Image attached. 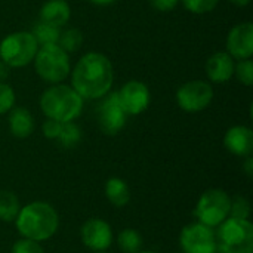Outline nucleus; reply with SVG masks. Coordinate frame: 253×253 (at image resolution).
Segmentation results:
<instances>
[{
	"instance_id": "1",
	"label": "nucleus",
	"mask_w": 253,
	"mask_h": 253,
	"mask_svg": "<svg viewBox=\"0 0 253 253\" xmlns=\"http://www.w3.org/2000/svg\"><path fill=\"white\" fill-rule=\"evenodd\" d=\"M111 61L99 52H87L71 70V87L83 99H101L113 86Z\"/></svg>"
},
{
	"instance_id": "2",
	"label": "nucleus",
	"mask_w": 253,
	"mask_h": 253,
	"mask_svg": "<svg viewBox=\"0 0 253 253\" xmlns=\"http://www.w3.org/2000/svg\"><path fill=\"white\" fill-rule=\"evenodd\" d=\"M15 225L21 237L40 243L55 236L59 227V216L52 205L31 202L19 209Z\"/></svg>"
},
{
	"instance_id": "3",
	"label": "nucleus",
	"mask_w": 253,
	"mask_h": 253,
	"mask_svg": "<svg viewBox=\"0 0 253 253\" xmlns=\"http://www.w3.org/2000/svg\"><path fill=\"white\" fill-rule=\"evenodd\" d=\"M84 99L68 84H52L40 96V108L47 119L74 122L83 111Z\"/></svg>"
},
{
	"instance_id": "4",
	"label": "nucleus",
	"mask_w": 253,
	"mask_h": 253,
	"mask_svg": "<svg viewBox=\"0 0 253 253\" xmlns=\"http://www.w3.org/2000/svg\"><path fill=\"white\" fill-rule=\"evenodd\" d=\"M33 62L37 76L50 84L62 83L71 73L70 53L59 44L40 46Z\"/></svg>"
},
{
	"instance_id": "5",
	"label": "nucleus",
	"mask_w": 253,
	"mask_h": 253,
	"mask_svg": "<svg viewBox=\"0 0 253 253\" xmlns=\"http://www.w3.org/2000/svg\"><path fill=\"white\" fill-rule=\"evenodd\" d=\"M215 233L219 253H253V225L249 219L228 216Z\"/></svg>"
},
{
	"instance_id": "6",
	"label": "nucleus",
	"mask_w": 253,
	"mask_h": 253,
	"mask_svg": "<svg viewBox=\"0 0 253 253\" xmlns=\"http://www.w3.org/2000/svg\"><path fill=\"white\" fill-rule=\"evenodd\" d=\"M39 47L31 31L10 33L0 42V59L10 68H22L33 62Z\"/></svg>"
},
{
	"instance_id": "7",
	"label": "nucleus",
	"mask_w": 253,
	"mask_h": 253,
	"mask_svg": "<svg viewBox=\"0 0 253 253\" xmlns=\"http://www.w3.org/2000/svg\"><path fill=\"white\" fill-rule=\"evenodd\" d=\"M230 208L231 197L224 190L212 188L200 196L194 209V216L197 218V222L215 228L230 216Z\"/></svg>"
},
{
	"instance_id": "8",
	"label": "nucleus",
	"mask_w": 253,
	"mask_h": 253,
	"mask_svg": "<svg viewBox=\"0 0 253 253\" xmlns=\"http://www.w3.org/2000/svg\"><path fill=\"white\" fill-rule=\"evenodd\" d=\"M213 101V87L205 80H191L176 90V104L187 113L206 110Z\"/></svg>"
},
{
	"instance_id": "9",
	"label": "nucleus",
	"mask_w": 253,
	"mask_h": 253,
	"mask_svg": "<svg viewBox=\"0 0 253 253\" xmlns=\"http://www.w3.org/2000/svg\"><path fill=\"white\" fill-rule=\"evenodd\" d=\"M101 99L102 101L96 108L99 127L105 135H117L125 127L127 120V114L122 105L119 92H108Z\"/></svg>"
},
{
	"instance_id": "10",
	"label": "nucleus",
	"mask_w": 253,
	"mask_h": 253,
	"mask_svg": "<svg viewBox=\"0 0 253 253\" xmlns=\"http://www.w3.org/2000/svg\"><path fill=\"white\" fill-rule=\"evenodd\" d=\"M179 245L184 253H218L215 230L200 222L182 228Z\"/></svg>"
},
{
	"instance_id": "11",
	"label": "nucleus",
	"mask_w": 253,
	"mask_h": 253,
	"mask_svg": "<svg viewBox=\"0 0 253 253\" xmlns=\"http://www.w3.org/2000/svg\"><path fill=\"white\" fill-rule=\"evenodd\" d=\"M80 237L87 249L93 252H104L113 243V230L107 221L92 218L83 224L80 230Z\"/></svg>"
},
{
	"instance_id": "12",
	"label": "nucleus",
	"mask_w": 253,
	"mask_h": 253,
	"mask_svg": "<svg viewBox=\"0 0 253 253\" xmlns=\"http://www.w3.org/2000/svg\"><path fill=\"white\" fill-rule=\"evenodd\" d=\"M122 105L127 116H138L144 113L151 101L150 89L139 80H129L119 90Z\"/></svg>"
},
{
	"instance_id": "13",
	"label": "nucleus",
	"mask_w": 253,
	"mask_h": 253,
	"mask_svg": "<svg viewBox=\"0 0 253 253\" xmlns=\"http://www.w3.org/2000/svg\"><path fill=\"white\" fill-rule=\"evenodd\" d=\"M227 52L237 61L251 59L253 55V24L246 21L234 25L227 36Z\"/></svg>"
},
{
	"instance_id": "14",
	"label": "nucleus",
	"mask_w": 253,
	"mask_h": 253,
	"mask_svg": "<svg viewBox=\"0 0 253 253\" xmlns=\"http://www.w3.org/2000/svg\"><path fill=\"white\" fill-rule=\"evenodd\" d=\"M224 145L225 148L239 157H248L252 156L253 151V132L248 126H233L225 132L224 136Z\"/></svg>"
},
{
	"instance_id": "15",
	"label": "nucleus",
	"mask_w": 253,
	"mask_h": 253,
	"mask_svg": "<svg viewBox=\"0 0 253 253\" xmlns=\"http://www.w3.org/2000/svg\"><path fill=\"white\" fill-rule=\"evenodd\" d=\"M236 61L228 52H216L209 56L206 61V74L208 79L213 83H225L234 76Z\"/></svg>"
},
{
	"instance_id": "16",
	"label": "nucleus",
	"mask_w": 253,
	"mask_h": 253,
	"mask_svg": "<svg viewBox=\"0 0 253 253\" xmlns=\"http://www.w3.org/2000/svg\"><path fill=\"white\" fill-rule=\"evenodd\" d=\"M9 130L15 138H28L34 132L33 114L24 107H13L9 111Z\"/></svg>"
},
{
	"instance_id": "17",
	"label": "nucleus",
	"mask_w": 253,
	"mask_h": 253,
	"mask_svg": "<svg viewBox=\"0 0 253 253\" xmlns=\"http://www.w3.org/2000/svg\"><path fill=\"white\" fill-rule=\"evenodd\" d=\"M71 18V7L65 0H49L40 9V21L64 27Z\"/></svg>"
},
{
	"instance_id": "18",
	"label": "nucleus",
	"mask_w": 253,
	"mask_h": 253,
	"mask_svg": "<svg viewBox=\"0 0 253 253\" xmlns=\"http://www.w3.org/2000/svg\"><path fill=\"white\" fill-rule=\"evenodd\" d=\"M105 196H107V200L113 206L123 208L130 200V190L123 179L110 178L105 184Z\"/></svg>"
},
{
	"instance_id": "19",
	"label": "nucleus",
	"mask_w": 253,
	"mask_h": 253,
	"mask_svg": "<svg viewBox=\"0 0 253 253\" xmlns=\"http://www.w3.org/2000/svg\"><path fill=\"white\" fill-rule=\"evenodd\" d=\"M31 34L34 36V39L37 40L39 46H46V44H58L59 40V34H61V28L52 24H47L44 21H39Z\"/></svg>"
},
{
	"instance_id": "20",
	"label": "nucleus",
	"mask_w": 253,
	"mask_h": 253,
	"mask_svg": "<svg viewBox=\"0 0 253 253\" xmlns=\"http://www.w3.org/2000/svg\"><path fill=\"white\" fill-rule=\"evenodd\" d=\"M21 205L15 193L0 191V219L4 222H12L19 213Z\"/></svg>"
},
{
	"instance_id": "21",
	"label": "nucleus",
	"mask_w": 253,
	"mask_h": 253,
	"mask_svg": "<svg viewBox=\"0 0 253 253\" xmlns=\"http://www.w3.org/2000/svg\"><path fill=\"white\" fill-rule=\"evenodd\" d=\"M119 249L123 253H138L142 248V236L135 228H125L117 236Z\"/></svg>"
},
{
	"instance_id": "22",
	"label": "nucleus",
	"mask_w": 253,
	"mask_h": 253,
	"mask_svg": "<svg viewBox=\"0 0 253 253\" xmlns=\"http://www.w3.org/2000/svg\"><path fill=\"white\" fill-rule=\"evenodd\" d=\"M58 44L67 53L77 52L82 47V44H83V33L79 28H67L64 31L61 30Z\"/></svg>"
},
{
	"instance_id": "23",
	"label": "nucleus",
	"mask_w": 253,
	"mask_h": 253,
	"mask_svg": "<svg viewBox=\"0 0 253 253\" xmlns=\"http://www.w3.org/2000/svg\"><path fill=\"white\" fill-rule=\"evenodd\" d=\"M56 141L64 148H74L82 141V130L74 122L62 123V129Z\"/></svg>"
},
{
	"instance_id": "24",
	"label": "nucleus",
	"mask_w": 253,
	"mask_h": 253,
	"mask_svg": "<svg viewBox=\"0 0 253 253\" xmlns=\"http://www.w3.org/2000/svg\"><path fill=\"white\" fill-rule=\"evenodd\" d=\"M234 76L237 80L245 86L253 84V62L252 59H242L237 61L234 65Z\"/></svg>"
},
{
	"instance_id": "25",
	"label": "nucleus",
	"mask_w": 253,
	"mask_h": 253,
	"mask_svg": "<svg viewBox=\"0 0 253 253\" xmlns=\"http://www.w3.org/2000/svg\"><path fill=\"white\" fill-rule=\"evenodd\" d=\"M230 216L236 218V219H249V216H251L249 200L243 196H237V197L231 199Z\"/></svg>"
},
{
	"instance_id": "26",
	"label": "nucleus",
	"mask_w": 253,
	"mask_h": 253,
	"mask_svg": "<svg viewBox=\"0 0 253 253\" xmlns=\"http://www.w3.org/2000/svg\"><path fill=\"white\" fill-rule=\"evenodd\" d=\"M219 1L221 0H182V4L191 13L203 15L212 12L219 4Z\"/></svg>"
},
{
	"instance_id": "27",
	"label": "nucleus",
	"mask_w": 253,
	"mask_h": 253,
	"mask_svg": "<svg viewBox=\"0 0 253 253\" xmlns=\"http://www.w3.org/2000/svg\"><path fill=\"white\" fill-rule=\"evenodd\" d=\"M15 107V90L4 82H0V116Z\"/></svg>"
},
{
	"instance_id": "28",
	"label": "nucleus",
	"mask_w": 253,
	"mask_h": 253,
	"mask_svg": "<svg viewBox=\"0 0 253 253\" xmlns=\"http://www.w3.org/2000/svg\"><path fill=\"white\" fill-rule=\"evenodd\" d=\"M10 253H44V251L39 242L28 240V239L22 237L13 243Z\"/></svg>"
},
{
	"instance_id": "29",
	"label": "nucleus",
	"mask_w": 253,
	"mask_h": 253,
	"mask_svg": "<svg viewBox=\"0 0 253 253\" xmlns=\"http://www.w3.org/2000/svg\"><path fill=\"white\" fill-rule=\"evenodd\" d=\"M61 129H62V123L61 122H56V120H52V119H47L43 126H42V130H43V135L47 138V139H58L59 133H61Z\"/></svg>"
},
{
	"instance_id": "30",
	"label": "nucleus",
	"mask_w": 253,
	"mask_h": 253,
	"mask_svg": "<svg viewBox=\"0 0 253 253\" xmlns=\"http://www.w3.org/2000/svg\"><path fill=\"white\" fill-rule=\"evenodd\" d=\"M179 0H150V4L153 9L159 12H170L178 6Z\"/></svg>"
},
{
	"instance_id": "31",
	"label": "nucleus",
	"mask_w": 253,
	"mask_h": 253,
	"mask_svg": "<svg viewBox=\"0 0 253 253\" xmlns=\"http://www.w3.org/2000/svg\"><path fill=\"white\" fill-rule=\"evenodd\" d=\"M243 169H245L246 175H248L249 178H252V176H253V159H252V156H248V157H246V160H245V165H243Z\"/></svg>"
},
{
	"instance_id": "32",
	"label": "nucleus",
	"mask_w": 253,
	"mask_h": 253,
	"mask_svg": "<svg viewBox=\"0 0 253 253\" xmlns=\"http://www.w3.org/2000/svg\"><path fill=\"white\" fill-rule=\"evenodd\" d=\"M93 4H98V6H108L111 3H114L116 0H90Z\"/></svg>"
},
{
	"instance_id": "33",
	"label": "nucleus",
	"mask_w": 253,
	"mask_h": 253,
	"mask_svg": "<svg viewBox=\"0 0 253 253\" xmlns=\"http://www.w3.org/2000/svg\"><path fill=\"white\" fill-rule=\"evenodd\" d=\"M231 3H234L236 6H248L251 3V0H230Z\"/></svg>"
},
{
	"instance_id": "34",
	"label": "nucleus",
	"mask_w": 253,
	"mask_h": 253,
	"mask_svg": "<svg viewBox=\"0 0 253 253\" xmlns=\"http://www.w3.org/2000/svg\"><path fill=\"white\" fill-rule=\"evenodd\" d=\"M138 253H156V252H151V251H141V252Z\"/></svg>"
},
{
	"instance_id": "35",
	"label": "nucleus",
	"mask_w": 253,
	"mask_h": 253,
	"mask_svg": "<svg viewBox=\"0 0 253 253\" xmlns=\"http://www.w3.org/2000/svg\"><path fill=\"white\" fill-rule=\"evenodd\" d=\"M93 253H108V252H105V251H104V252H93Z\"/></svg>"
}]
</instances>
